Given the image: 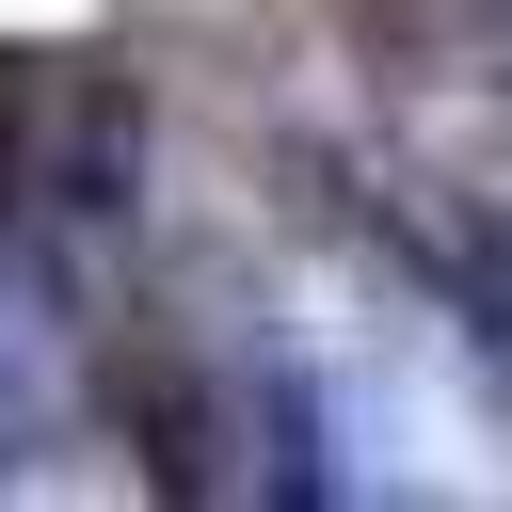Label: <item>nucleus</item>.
<instances>
[{"mask_svg":"<svg viewBox=\"0 0 512 512\" xmlns=\"http://www.w3.org/2000/svg\"><path fill=\"white\" fill-rule=\"evenodd\" d=\"M144 192V64L128 48H48L16 64V208L64 240H112Z\"/></svg>","mask_w":512,"mask_h":512,"instance_id":"obj_1","label":"nucleus"},{"mask_svg":"<svg viewBox=\"0 0 512 512\" xmlns=\"http://www.w3.org/2000/svg\"><path fill=\"white\" fill-rule=\"evenodd\" d=\"M0 224H16V64H0Z\"/></svg>","mask_w":512,"mask_h":512,"instance_id":"obj_4","label":"nucleus"},{"mask_svg":"<svg viewBox=\"0 0 512 512\" xmlns=\"http://www.w3.org/2000/svg\"><path fill=\"white\" fill-rule=\"evenodd\" d=\"M336 16H352V48L400 64V80H464V64L512 48V0H336Z\"/></svg>","mask_w":512,"mask_h":512,"instance_id":"obj_2","label":"nucleus"},{"mask_svg":"<svg viewBox=\"0 0 512 512\" xmlns=\"http://www.w3.org/2000/svg\"><path fill=\"white\" fill-rule=\"evenodd\" d=\"M432 272H448L464 352H480V384H496V416H512V240H432Z\"/></svg>","mask_w":512,"mask_h":512,"instance_id":"obj_3","label":"nucleus"}]
</instances>
